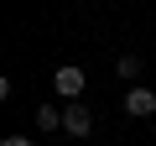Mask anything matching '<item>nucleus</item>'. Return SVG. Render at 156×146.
<instances>
[{
	"instance_id": "obj_3",
	"label": "nucleus",
	"mask_w": 156,
	"mask_h": 146,
	"mask_svg": "<svg viewBox=\"0 0 156 146\" xmlns=\"http://www.w3.org/2000/svg\"><path fill=\"white\" fill-rule=\"evenodd\" d=\"M125 115H135V120H151V115H156V89H146V84H130V94H125Z\"/></svg>"
},
{
	"instance_id": "obj_4",
	"label": "nucleus",
	"mask_w": 156,
	"mask_h": 146,
	"mask_svg": "<svg viewBox=\"0 0 156 146\" xmlns=\"http://www.w3.org/2000/svg\"><path fill=\"white\" fill-rule=\"evenodd\" d=\"M115 73H120V78H125V84H140V73H146V63H140L135 52H125V57L115 63Z\"/></svg>"
},
{
	"instance_id": "obj_5",
	"label": "nucleus",
	"mask_w": 156,
	"mask_h": 146,
	"mask_svg": "<svg viewBox=\"0 0 156 146\" xmlns=\"http://www.w3.org/2000/svg\"><path fill=\"white\" fill-rule=\"evenodd\" d=\"M37 130H62V110L57 104H37Z\"/></svg>"
},
{
	"instance_id": "obj_2",
	"label": "nucleus",
	"mask_w": 156,
	"mask_h": 146,
	"mask_svg": "<svg viewBox=\"0 0 156 146\" xmlns=\"http://www.w3.org/2000/svg\"><path fill=\"white\" fill-rule=\"evenodd\" d=\"M62 130H68L73 141H83V136L94 130V115H89V104H78V99H73V104H62Z\"/></svg>"
},
{
	"instance_id": "obj_6",
	"label": "nucleus",
	"mask_w": 156,
	"mask_h": 146,
	"mask_svg": "<svg viewBox=\"0 0 156 146\" xmlns=\"http://www.w3.org/2000/svg\"><path fill=\"white\" fill-rule=\"evenodd\" d=\"M0 146H31V136H5Z\"/></svg>"
},
{
	"instance_id": "obj_1",
	"label": "nucleus",
	"mask_w": 156,
	"mask_h": 146,
	"mask_svg": "<svg viewBox=\"0 0 156 146\" xmlns=\"http://www.w3.org/2000/svg\"><path fill=\"white\" fill-rule=\"evenodd\" d=\"M52 89H57V99H62V104H73L78 94L89 89V73L78 68V63H57V68H52Z\"/></svg>"
}]
</instances>
